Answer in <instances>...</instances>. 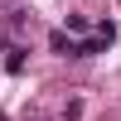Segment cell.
Segmentation results:
<instances>
[]
</instances>
